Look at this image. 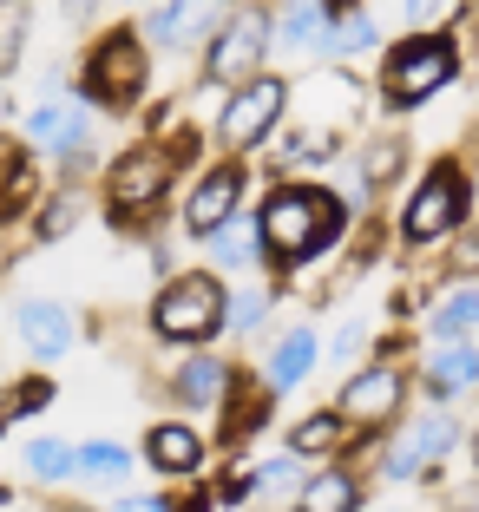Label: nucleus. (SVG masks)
Returning <instances> with one entry per match:
<instances>
[{"instance_id":"29","label":"nucleus","mask_w":479,"mask_h":512,"mask_svg":"<svg viewBox=\"0 0 479 512\" xmlns=\"http://www.w3.org/2000/svg\"><path fill=\"white\" fill-rule=\"evenodd\" d=\"M73 217H79V204H73V197H60V204H46V217H40V237H66V230H73Z\"/></svg>"},{"instance_id":"2","label":"nucleus","mask_w":479,"mask_h":512,"mask_svg":"<svg viewBox=\"0 0 479 512\" xmlns=\"http://www.w3.org/2000/svg\"><path fill=\"white\" fill-rule=\"evenodd\" d=\"M151 329L165 335V342H210V335L224 329V283L178 276V283L158 296V309H151Z\"/></svg>"},{"instance_id":"22","label":"nucleus","mask_w":479,"mask_h":512,"mask_svg":"<svg viewBox=\"0 0 479 512\" xmlns=\"http://www.w3.org/2000/svg\"><path fill=\"white\" fill-rule=\"evenodd\" d=\"M27 20H33V0H0V73H7V66H20Z\"/></svg>"},{"instance_id":"7","label":"nucleus","mask_w":479,"mask_h":512,"mask_svg":"<svg viewBox=\"0 0 479 512\" xmlns=\"http://www.w3.org/2000/svg\"><path fill=\"white\" fill-rule=\"evenodd\" d=\"M171 184V165L165 151H125L119 165H112V204L119 211H145V204H158Z\"/></svg>"},{"instance_id":"25","label":"nucleus","mask_w":479,"mask_h":512,"mask_svg":"<svg viewBox=\"0 0 479 512\" xmlns=\"http://www.w3.org/2000/svg\"><path fill=\"white\" fill-rule=\"evenodd\" d=\"M79 467H86L92 480H119V473L132 467V453H125V447H112V440H92V447L79 453Z\"/></svg>"},{"instance_id":"18","label":"nucleus","mask_w":479,"mask_h":512,"mask_svg":"<svg viewBox=\"0 0 479 512\" xmlns=\"http://www.w3.org/2000/svg\"><path fill=\"white\" fill-rule=\"evenodd\" d=\"M315 40H329L322 7H315V0H289L283 27H276V46H283V53H302V46H315Z\"/></svg>"},{"instance_id":"16","label":"nucleus","mask_w":479,"mask_h":512,"mask_svg":"<svg viewBox=\"0 0 479 512\" xmlns=\"http://www.w3.org/2000/svg\"><path fill=\"white\" fill-rule=\"evenodd\" d=\"M210 243H217V263H224V270H243V263L263 250V230H256V217H237V211H230L224 224L210 230Z\"/></svg>"},{"instance_id":"6","label":"nucleus","mask_w":479,"mask_h":512,"mask_svg":"<svg viewBox=\"0 0 479 512\" xmlns=\"http://www.w3.org/2000/svg\"><path fill=\"white\" fill-rule=\"evenodd\" d=\"M283 79H243V92L230 99L224 112V145H256V138L276 125V112H283Z\"/></svg>"},{"instance_id":"10","label":"nucleus","mask_w":479,"mask_h":512,"mask_svg":"<svg viewBox=\"0 0 479 512\" xmlns=\"http://www.w3.org/2000/svg\"><path fill=\"white\" fill-rule=\"evenodd\" d=\"M14 322H20V342H27L40 362H53V355L73 348V316H66L60 302H20Z\"/></svg>"},{"instance_id":"14","label":"nucleus","mask_w":479,"mask_h":512,"mask_svg":"<svg viewBox=\"0 0 479 512\" xmlns=\"http://www.w3.org/2000/svg\"><path fill=\"white\" fill-rule=\"evenodd\" d=\"M447 447H453V421H447V414H434V421H420L414 434H407V447L388 460V473H394V480H407V473H420L427 460H440Z\"/></svg>"},{"instance_id":"5","label":"nucleus","mask_w":479,"mask_h":512,"mask_svg":"<svg viewBox=\"0 0 479 512\" xmlns=\"http://www.w3.org/2000/svg\"><path fill=\"white\" fill-rule=\"evenodd\" d=\"M460 211H466V184H460V171L440 165L434 178L414 191V204H407V237H414V243L447 237V230L460 224Z\"/></svg>"},{"instance_id":"32","label":"nucleus","mask_w":479,"mask_h":512,"mask_svg":"<svg viewBox=\"0 0 479 512\" xmlns=\"http://www.w3.org/2000/svg\"><path fill=\"white\" fill-rule=\"evenodd\" d=\"M256 486H270V493H283V486H296V460H270Z\"/></svg>"},{"instance_id":"13","label":"nucleus","mask_w":479,"mask_h":512,"mask_svg":"<svg viewBox=\"0 0 479 512\" xmlns=\"http://www.w3.org/2000/svg\"><path fill=\"white\" fill-rule=\"evenodd\" d=\"M204 33H217V0H171L165 14L151 20V40L165 46H197Z\"/></svg>"},{"instance_id":"9","label":"nucleus","mask_w":479,"mask_h":512,"mask_svg":"<svg viewBox=\"0 0 479 512\" xmlns=\"http://www.w3.org/2000/svg\"><path fill=\"white\" fill-rule=\"evenodd\" d=\"M394 407H401V375H388V368H368V375L348 381V394H342V421L381 427Z\"/></svg>"},{"instance_id":"26","label":"nucleus","mask_w":479,"mask_h":512,"mask_svg":"<svg viewBox=\"0 0 479 512\" xmlns=\"http://www.w3.org/2000/svg\"><path fill=\"white\" fill-rule=\"evenodd\" d=\"M27 467L40 473V480H66V473H73V453H66L60 440H33V447H27Z\"/></svg>"},{"instance_id":"21","label":"nucleus","mask_w":479,"mask_h":512,"mask_svg":"<svg viewBox=\"0 0 479 512\" xmlns=\"http://www.w3.org/2000/svg\"><path fill=\"white\" fill-rule=\"evenodd\" d=\"M296 512H355V480L348 473H322V480L302 486Z\"/></svg>"},{"instance_id":"12","label":"nucleus","mask_w":479,"mask_h":512,"mask_svg":"<svg viewBox=\"0 0 479 512\" xmlns=\"http://www.w3.org/2000/svg\"><path fill=\"white\" fill-rule=\"evenodd\" d=\"M145 460L158 473H197V467H204V440H197V427L165 421V427H151V434H145Z\"/></svg>"},{"instance_id":"27","label":"nucleus","mask_w":479,"mask_h":512,"mask_svg":"<svg viewBox=\"0 0 479 512\" xmlns=\"http://www.w3.org/2000/svg\"><path fill=\"white\" fill-rule=\"evenodd\" d=\"M342 27H335L329 33V46H335V53H361V46H368V40H375V20H368V14H361V7H342Z\"/></svg>"},{"instance_id":"24","label":"nucleus","mask_w":479,"mask_h":512,"mask_svg":"<svg viewBox=\"0 0 479 512\" xmlns=\"http://www.w3.org/2000/svg\"><path fill=\"white\" fill-rule=\"evenodd\" d=\"M329 447H342V414H309L296 427V453H329Z\"/></svg>"},{"instance_id":"3","label":"nucleus","mask_w":479,"mask_h":512,"mask_svg":"<svg viewBox=\"0 0 479 512\" xmlns=\"http://www.w3.org/2000/svg\"><path fill=\"white\" fill-rule=\"evenodd\" d=\"M447 79H453V46L447 40H407V46H394L388 73H381V92H388L394 106H414V99L440 92Z\"/></svg>"},{"instance_id":"19","label":"nucleus","mask_w":479,"mask_h":512,"mask_svg":"<svg viewBox=\"0 0 479 512\" xmlns=\"http://www.w3.org/2000/svg\"><path fill=\"white\" fill-rule=\"evenodd\" d=\"M27 132H33V145H60V151H73L79 138H86V119H79V112H66V106H40Z\"/></svg>"},{"instance_id":"34","label":"nucleus","mask_w":479,"mask_h":512,"mask_svg":"<svg viewBox=\"0 0 479 512\" xmlns=\"http://www.w3.org/2000/svg\"><path fill=\"white\" fill-rule=\"evenodd\" d=\"M178 512H210V499H204V493H191V499H184Z\"/></svg>"},{"instance_id":"8","label":"nucleus","mask_w":479,"mask_h":512,"mask_svg":"<svg viewBox=\"0 0 479 512\" xmlns=\"http://www.w3.org/2000/svg\"><path fill=\"white\" fill-rule=\"evenodd\" d=\"M138 86H145V60H138V46L125 40V33H119V40H105L99 60H92V99H99V106H125Z\"/></svg>"},{"instance_id":"17","label":"nucleus","mask_w":479,"mask_h":512,"mask_svg":"<svg viewBox=\"0 0 479 512\" xmlns=\"http://www.w3.org/2000/svg\"><path fill=\"white\" fill-rule=\"evenodd\" d=\"M309 362H315V335L309 329H289L283 342H276V355H270V388H296Z\"/></svg>"},{"instance_id":"1","label":"nucleus","mask_w":479,"mask_h":512,"mask_svg":"<svg viewBox=\"0 0 479 512\" xmlns=\"http://www.w3.org/2000/svg\"><path fill=\"white\" fill-rule=\"evenodd\" d=\"M256 230H263V243H270L283 263H302L309 250L342 237V204H335L329 191H276L270 211L256 217Z\"/></svg>"},{"instance_id":"23","label":"nucleus","mask_w":479,"mask_h":512,"mask_svg":"<svg viewBox=\"0 0 479 512\" xmlns=\"http://www.w3.org/2000/svg\"><path fill=\"white\" fill-rule=\"evenodd\" d=\"M224 368H217V362H184V375H178V394H184V401H191V407H210V401H217V394H224Z\"/></svg>"},{"instance_id":"15","label":"nucleus","mask_w":479,"mask_h":512,"mask_svg":"<svg viewBox=\"0 0 479 512\" xmlns=\"http://www.w3.org/2000/svg\"><path fill=\"white\" fill-rule=\"evenodd\" d=\"M466 381H479V348L440 342V355L427 362V388H434V394H460Z\"/></svg>"},{"instance_id":"20","label":"nucleus","mask_w":479,"mask_h":512,"mask_svg":"<svg viewBox=\"0 0 479 512\" xmlns=\"http://www.w3.org/2000/svg\"><path fill=\"white\" fill-rule=\"evenodd\" d=\"M427 329H434V342H466V329H479V289H460L453 302H440Z\"/></svg>"},{"instance_id":"35","label":"nucleus","mask_w":479,"mask_h":512,"mask_svg":"<svg viewBox=\"0 0 479 512\" xmlns=\"http://www.w3.org/2000/svg\"><path fill=\"white\" fill-rule=\"evenodd\" d=\"M0 421H7V414H0Z\"/></svg>"},{"instance_id":"4","label":"nucleus","mask_w":479,"mask_h":512,"mask_svg":"<svg viewBox=\"0 0 479 512\" xmlns=\"http://www.w3.org/2000/svg\"><path fill=\"white\" fill-rule=\"evenodd\" d=\"M263 53H270V20L263 14H237L224 27V40L210 46V79H217V86H243V79H256Z\"/></svg>"},{"instance_id":"30","label":"nucleus","mask_w":479,"mask_h":512,"mask_svg":"<svg viewBox=\"0 0 479 512\" xmlns=\"http://www.w3.org/2000/svg\"><path fill=\"white\" fill-rule=\"evenodd\" d=\"M224 322H230V329H250V322H263V296H256V289H250V296L224 302Z\"/></svg>"},{"instance_id":"28","label":"nucleus","mask_w":479,"mask_h":512,"mask_svg":"<svg viewBox=\"0 0 479 512\" xmlns=\"http://www.w3.org/2000/svg\"><path fill=\"white\" fill-rule=\"evenodd\" d=\"M46 401H53V381H27L14 401H0V414H7V421H20V414H40Z\"/></svg>"},{"instance_id":"31","label":"nucleus","mask_w":479,"mask_h":512,"mask_svg":"<svg viewBox=\"0 0 479 512\" xmlns=\"http://www.w3.org/2000/svg\"><path fill=\"white\" fill-rule=\"evenodd\" d=\"M453 7H460V0H407V20H414V27H434V20H447Z\"/></svg>"},{"instance_id":"11","label":"nucleus","mask_w":479,"mask_h":512,"mask_svg":"<svg viewBox=\"0 0 479 512\" xmlns=\"http://www.w3.org/2000/svg\"><path fill=\"white\" fill-rule=\"evenodd\" d=\"M237 197H243V171H210L204 184H197V197H191V211H184V224L197 230V237H210V230L224 224L230 211H237Z\"/></svg>"},{"instance_id":"33","label":"nucleus","mask_w":479,"mask_h":512,"mask_svg":"<svg viewBox=\"0 0 479 512\" xmlns=\"http://www.w3.org/2000/svg\"><path fill=\"white\" fill-rule=\"evenodd\" d=\"M112 512H165V499H119Z\"/></svg>"}]
</instances>
